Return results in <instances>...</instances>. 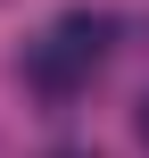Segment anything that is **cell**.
<instances>
[{
  "label": "cell",
  "instance_id": "cell-1",
  "mask_svg": "<svg viewBox=\"0 0 149 158\" xmlns=\"http://www.w3.org/2000/svg\"><path fill=\"white\" fill-rule=\"evenodd\" d=\"M108 42H116V17H100V8H66V17L25 50V83H33L41 100H75V92L100 75Z\"/></svg>",
  "mask_w": 149,
  "mask_h": 158
},
{
  "label": "cell",
  "instance_id": "cell-2",
  "mask_svg": "<svg viewBox=\"0 0 149 158\" xmlns=\"http://www.w3.org/2000/svg\"><path fill=\"white\" fill-rule=\"evenodd\" d=\"M133 133H141V150H149V100H141V117H133Z\"/></svg>",
  "mask_w": 149,
  "mask_h": 158
},
{
  "label": "cell",
  "instance_id": "cell-3",
  "mask_svg": "<svg viewBox=\"0 0 149 158\" xmlns=\"http://www.w3.org/2000/svg\"><path fill=\"white\" fill-rule=\"evenodd\" d=\"M58 158H91V150H58Z\"/></svg>",
  "mask_w": 149,
  "mask_h": 158
}]
</instances>
